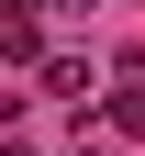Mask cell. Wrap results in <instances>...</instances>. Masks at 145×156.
Returning a JSON list of instances; mask_svg holds the SVG:
<instances>
[{"label": "cell", "mask_w": 145, "mask_h": 156, "mask_svg": "<svg viewBox=\"0 0 145 156\" xmlns=\"http://www.w3.org/2000/svg\"><path fill=\"white\" fill-rule=\"evenodd\" d=\"M100 123H112V134H145V89H112V101H100Z\"/></svg>", "instance_id": "6da1fadb"}]
</instances>
